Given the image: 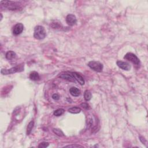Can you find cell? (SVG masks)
Returning <instances> with one entry per match:
<instances>
[{
  "label": "cell",
  "mask_w": 148,
  "mask_h": 148,
  "mask_svg": "<svg viewBox=\"0 0 148 148\" xmlns=\"http://www.w3.org/2000/svg\"><path fill=\"white\" fill-rule=\"evenodd\" d=\"M46 31L44 27L41 26H37L34 29V37L35 39H43L46 37Z\"/></svg>",
  "instance_id": "1"
},
{
  "label": "cell",
  "mask_w": 148,
  "mask_h": 148,
  "mask_svg": "<svg viewBox=\"0 0 148 148\" xmlns=\"http://www.w3.org/2000/svg\"><path fill=\"white\" fill-rule=\"evenodd\" d=\"M24 70V65L20 64L18 66L12 67L10 69H2L1 73L3 75H9L16 73L17 72H21Z\"/></svg>",
  "instance_id": "2"
},
{
  "label": "cell",
  "mask_w": 148,
  "mask_h": 148,
  "mask_svg": "<svg viewBox=\"0 0 148 148\" xmlns=\"http://www.w3.org/2000/svg\"><path fill=\"white\" fill-rule=\"evenodd\" d=\"M88 66H89L93 70L96 71V72H100L103 70V65L98 61H91L88 63Z\"/></svg>",
  "instance_id": "3"
},
{
  "label": "cell",
  "mask_w": 148,
  "mask_h": 148,
  "mask_svg": "<svg viewBox=\"0 0 148 148\" xmlns=\"http://www.w3.org/2000/svg\"><path fill=\"white\" fill-rule=\"evenodd\" d=\"M1 5H4L5 7H6L10 10H16L19 8L20 4L19 3H16V2L5 1H1Z\"/></svg>",
  "instance_id": "4"
},
{
  "label": "cell",
  "mask_w": 148,
  "mask_h": 148,
  "mask_svg": "<svg viewBox=\"0 0 148 148\" xmlns=\"http://www.w3.org/2000/svg\"><path fill=\"white\" fill-rule=\"evenodd\" d=\"M124 59L127 60L131 61L135 65H139L140 64V61L138 58L135 55L132 53H128L124 56Z\"/></svg>",
  "instance_id": "5"
},
{
  "label": "cell",
  "mask_w": 148,
  "mask_h": 148,
  "mask_svg": "<svg viewBox=\"0 0 148 148\" xmlns=\"http://www.w3.org/2000/svg\"><path fill=\"white\" fill-rule=\"evenodd\" d=\"M59 77L60 78L68 80L69 81L75 82V79L74 75H73L72 72H63L60 74Z\"/></svg>",
  "instance_id": "6"
},
{
  "label": "cell",
  "mask_w": 148,
  "mask_h": 148,
  "mask_svg": "<svg viewBox=\"0 0 148 148\" xmlns=\"http://www.w3.org/2000/svg\"><path fill=\"white\" fill-rule=\"evenodd\" d=\"M66 22L70 26H73L75 25L77 23V19L76 16L72 14H70L66 17Z\"/></svg>",
  "instance_id": "7"
},
{
  "label": "cell",
  "mask_w": 148,
  "mask_h": 148,
  "mask_svg": "<svg viewBox=\"0 0 148 148\" xmlns=\"http://www.w3.org/2000/svg\"><path fill=\"white\" fill-rule=\"evenodd\" d=\"M24 30V26L22 23H18L14 26L13 30V34L15 35H18L23 32Z\"/></svg>",
  "instance_id": "8"
},
{
  "label": "cell",
  "mask_w": 148,
  "mask_h": 148,
  "mask_svg": "<svg viewBox=\"0 0 148 148\" xmlns=\"http://www.w3.org/2000/svg\"><path fill=\"white\" fill-rule=\"evenodd\" d=\"M116 64L120 68L122 69L123 70L129 71L131 69V65H130V64L127 62L122 61H117Z\"/></svg>",
  "instance_id": "9"
},
{
  "label": "cell",
  "mask_w": 148,
  "mask_h": 148,
  "mask_svg": "<svg viewBox=\"0 0 148 148\" xmlns=\"http://www.w3.org/2000/svg\"><path fill=\"white\" fill-rule=\"evenodd\" d=\"M73 74V75H74L75 79V80L77 81L80 84V85H85V80H84L83 78L82 77V76L79 75L78 73L76 72H72Z\"/></svg>",
  "instance_id": "10"
},
{
  "label": "cell",
  "mask_w": 148,
  "mask_h": 148,
  "mask_svg": "<svg viewBox=\"0 0 148 148\" xmlns=\"http://www.w3.org/2000/svg\"><path fill=\"white\" fill-rule=\"evenodd\" d=\"M70 93L72 96L78 97L80 94V91L78 88L75 87H72L70 89Z\"/></svg>",
  "instance_id": "11"
},
{
  "label": "cell",
  "mask_w": 148,
  "mask_h": 148,
  "mask_svg": "<svg viewBox=\"0 0 148 148\" xmlns=\"http://www.w3.org/2000/svg\"><path fill=\"white\" fill-rule=\"evenodd\" d=\"M29 78L32 80L37 81V80H39V79H40V76H39V75L38 74V72H35V71H33V72L30 73Z\"/></svg>",
  "instance_id": "12"
},
{
  "label": "cell",
  "mask_w": 148,
  "mask_h": 148,
  "mask_svg": "<svg viewBox=\"0 0 148 148\" xmlns=\"http://www.w3.org/2000/svg\"><path fill=\"white\" fill-rule=\"evenodd\" d=\"M16 53H15L14 51H12V50H10V51H8L7 52L6 55H5V57L9 60H12L15 59L16 57Z\"/></svg>",
  "instance_id": "13"
},
{
  "label": "cell",
  "mask_w": 148,
  "mask_h": 148,
  "mask_svg": "<svg viewBox=\"0 0 148 148\" xmlns=\"http://www.w3.org/2000/svg\"><path fill=\"white\" fill-rule=\"evenodd\" d=\"M68 112L71 113L76 114L79 113L81 112V109L80 108L77 107V106H74V107L68 109Z\"/></svg>",
  "instance_id": "14"
},
{
  "label": "cell",
  "mask_w": 148,
  "mask_h": 148,
  "mask_svg": "<svg viewBox=\"0 0 148 148\" xmlns=\"http://www.w3.org/2000/svg\"><path fill=\"white\" fill-rule=\"evenodd\" d=\"M34 121H31L29 123V124L27 125V135H29L30 134L31 132V131L33 130V128L34 127Z\"/></svg>",
  "instance_id": "15"
},
{
  "label": "cell",
  "mask_w": 148,
  "mask_h": 148,
  "mask_svg": "<svg viewBox=\"0 0 148 148\" xmlns=\"http://www.w3.org/2000/svg\"><path fill=\"white\" fill-rule=\"evenodd\" d=\"M84 98H85V100L87 101L90 100L91 98V93H90V91L86 90L85 93H84Z\"/></svg>",
  "instance_id": "16"
},
{
  "label": "cell",
  "mask_w": 148,
  "mask_h": 148,
  "mask_svg": "<svg viewBox=\"0 0 148 148\" xmlns=\"http://www.w3.org/2000/svg\"><path fill=\"white\" fill-rule=\"evenodd\" d=\"M64 112L65 110L64 109H59L55 110V111L54 112L53 114L56 116H60L62 115L64 113Z\"/></svg>",
  "instance_id": "17"
},
{
  "label": "cell",
  "mask_w": 148,
  "mask_h": 148,
  "mask_svg": "<svg viewBox=\"0 0 148 148\" xmlns=\"http://www.w3.org/2000/svg\"><path fill=\"white\" fill-rule=\"evenodd\" d=\"M53 131L55 133V134L59 136H64V134L63 132L61 131V130L58 128H53Z\"/></svg>",
  "instance_id": "18"
},
{
  "label": "cell",
  "mask_w": 148,
  "mask_h": 148,
  "mask_svg": "<svg viewBox=\"0 0 148 148\" xmlns=\"http://www.w3.org/2000/svg\"><path fill=\"white\" fill-rule=\"evenodd\" d=\"M49 146V143L48 142H42L38 145L39 148H45L48 147Z\"/></svg>",
  "instance_id": "19"
},
{
  "label": "cell",
  "mask_w": 148,
  "mask_h": 148,
  "mask_svg": "<svg viewBox=\"0 0 148 148\" xmlns=\"http://www.w3.org/2000/svg\"><path fill=\"white\" fill-rule=\"evenodd\" d=\"M80 105H81L82 107H83L84 109H90V106H89V105L87 104V103H82Z\"/></svg>",
  "instance_id": "20"
},
{
  "label": "cell",
  "mask_w": 148,
  "mask_h": 148,
  "mask_svg": "<svg viewBox=\"0 0 148 148\" xmlns=\"http://www.w3.org/2000/svg\"><path fill=\"white\" fill-rule=\"evenodd\" d=\"M52 98L55 100H59L60 99V96L58 94H54L52 95Z\"/></svg>",
  "instance_id": "21"
},
{
  "label": "cell",
  "mask_w": 148,
  "mask_h": 148,
  "mask_svg": "<svg viewBox=\"0 0 148 148\" xmlns=\"http://www.w3.org/2000/svg\"><path fill=\"white\" fill-rule=\"evenodd\" d=\"M65 147H82L83 146H82L80 145H67V146H65Z\"/></svg>",
  "instance_id": "22"
},
{
  "label": "cell",
  "mask_w": 148,
  "mask_h": 148,
  "mask_svg": "<svg viewBox=\"0 0 148 148\" xmlns=\"http://www.w3.org/2000/svg\"><path fill=\"white\" fill-rule=\"evenodd\" d=\"M139 139H140V141H141V142H142V143H145L146 140H145V139L143 137H142V136H139Z\"/></svg>",
  "instance_id": "23"
},
{
  "label": "cell",
  "mask_w": 148,
  "mask_h": 148,
  "mask_svg": "<svg viewBox=\"0 0 148 148\" xmlns=\"http://www.w3.org/2000/svg\"><path fill=\"white\" fill-rule=\"evenodd\" d=\"M2 19H3V15H2V14H1V20H2Z\"/></svg>",
  "instance_id": "24"
}]
</instances>
